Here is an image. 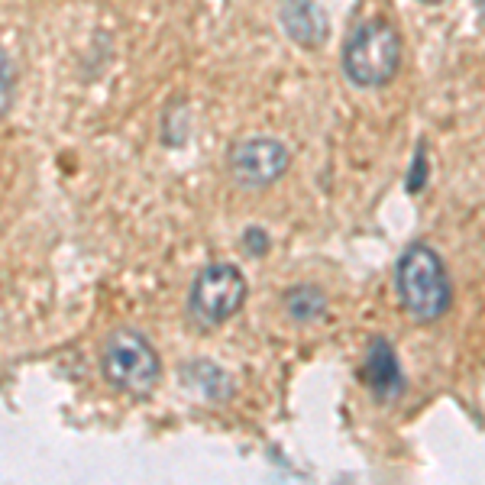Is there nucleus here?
<instances>
[{
  "instance_id": "obj_9",
  "label": "nucleus",
  "mask_w": 485,
  "mask_h": 485,
  "mask_svg": "<svg viewBox=\"0 0 485 485\" xmlns=\"http://www.w3.org/2000/svg\"><path fill=\"white\" fill-rule=\"evenodd\" d=\"M421 175H424V149L417 152V158H414V178L408 181V188H411V191L421 188Z\"/></svg>"
},
{
  "instance_id": "obj_3",
  "label": "nucleus",
  "mask_w": 485,
  "mask_h": 485,
  "mask_svg": "<svg viewBox=\"0 0 485 485\" xmlns=\"http://www.w3.org/2000/svg\"><path fill=\"white\" fill-rule=\"evenodd\" d=\"M101 369L116 391L133 395V398L152 395L162 379V362H158L156 347L130 327H116L107 337L104 353H101Z\"/></svg>"
},
{
  "instance_id": "obj_11",
  "label": "nucleus",
  "mask_w": 485,
  "mask_h": 485,
  "mask_svg": "<svg viewBox=\"0 0 485 485\" xmlns=\"http://www.w3.org/2000/svg\"><path fill=\"white\" fill-rule=\"evenodd\" d=\"M246 242H253V246H256V249H253L256 256H262V253H265V236H262L259 230H249V233H246Z\"/></svg>"
},
{
  "instance_id": "obj_7",
  "label": "nucleus",
  "mask_w": 485,
  "mask_h": 485,
  "mask_svg": "<svg viewBox=\"0 0 485 485\" xmlns=\"http://www.w3.org/2000/svg\"><path fill=\"white\" fill-rule=\"evenodd\" d=\"M282 23H285L288 36L301 45H317L327 36V17L311 0H288L282 7Z\"/></svg>"
},
{
  "instance_id": "obj_13",
  "label": "nucleus",
  "mask_w": 485,
  "mask_h": 485,
  "mask_svg": "<svg viewBox=\"0 0 485 485\" xmlns=\"http://www.w3.org/2000/svg\"><path fill=\"white\" fill-rule=\"evenodd\" d=\"M421 3H443V0H421Z\"/></svg>"
},
{
  "instance_id": "obj_5",
  "label": "nucleus",
  "mask_w": 485,
  "mask_h": 485,
  "mask_svg": "<svg viewBox=\"0 0 485 485\" xmlns=\"http://www.w3.org/2000/svg\"><path fill=\"white\" fill-rule=\"evenodd\" d=\"M227 169L240 188H265L285 175L288 169V149L278 139L256 136L242 139L230 149L227 156Z\"/></svg>"
},
{
  "instance_id": "obj_1",
  "label": "nucleus",
  "mask_w": 485,
  "mask_h": 485,
  "mask_svg": "<svg viewBox=\"0 0 485 485\" xmlns=\"http://www.w3.org/2000/svg\"><path fill=\"white\" fill-rule=\"evenodd\" d=\"M395 285H398L404 311L421 324H431L450 311L453 288H450L443 259L424 242H414L401 253L398 269H395Z\"/></svg>"
},
{
  "instance_id": "obj_2",
  "label": "nucleus",
  "mask_w": 485,
  "mask_h": 485,
  "mask_svg": "<svg viewBox=\"0 0 485 485\" xmlns=\"http://www.w3.org/2000/svg\"><path fill=\"white\" fill-rule=\"evenodd\" d=\"M401 68V36L389 20L372 17L349 32L343 45V72L359 87H382Z\"/></svg>"
},
{
  "instance_id": "obj_4",
  "label": "nucleus",
  "mask_w": 485,
  "mask_h": 485,
  "mask_svg": "<svg viewBox=\"0 0 485 485\" xmlns=\"http://www.w3.org/2000/svg\"><path fill=\"white\" fill-rule=\"evenodd\" d=\"M246 301V278L233 262L204 265L188 291V317L200 330L227 324Z\"/></svg>"
},
{
  "instance_id": "obj_6",
  "label": "nucleus",
  "mask_w": 485,
  "mask_h": 485,
  "mask_svg": "<svg viewBox=\"0 0 485 485\" xmlns=\"http://www.w3.org/2000/svg\"><path fill=\"white\" fill-rule=\"evenodd\" d=\"M362 375L369 382V389L375 398L382 401H391L398 398L404 391V375H401V366H398V356L391 349L389 340H372L369 353H366V366H362Z\"/></svg>"
},
{
  "instance_id": "obj_10",
  "label": "nucleus",
  "mask_w": 485,
  "mask_h": 485,
  "mask_svg": "<svg viewBox=\"0 0 485 485\" xmlns=\"http://www.w3.org/2000/svg\"><path fill=\"white\" fill-rule=\"evenodd\" d=\"M10 104V59L3 55V110Z\"/></svg>"
},
{
  "instance_id": "obj_12",
  "label": "nucleus",
  "mask_w": 485,
  "mask_h": 485,
  "mask_svg": "<svg viewBox=\"0 0 485 485\" xmlns=\"http://www.w3.org/2000/svg\"><path fill=\"white\" fill-rule=\"evenodd\" d=\"M475 3H479V17L485 20V0H475Z\"/></svg>"
},
{
  "instance_id": "obj_8",
  "label": "nucleus",
  "mask_w": 485,
  "mask_h": 485,
  "mask_svg": "<svg viewBox=\"0 0 485 485\" xmlns=\"http://www.w3.org/2000/svg\"><path fill=\"white\" fill-rule=\"evenodd\" d=\"M324 307H327V298L314 285H298L285 295V311L295 320H314V317L324 314Z\"/></svg>"
}]
</instances>
